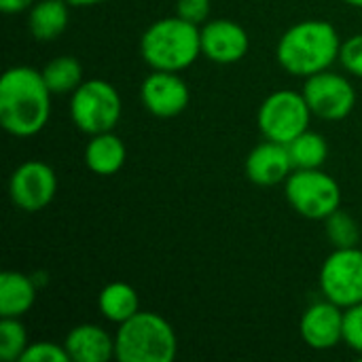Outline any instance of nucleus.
<instances>
[{
	"mask_svg": "<svg viewBox=\"0 0 362 362\" xmlns=\"http://www.w3.org/2000/svg\"><path fill=\"white\" fill-rule=\"evenodd\" d=\"M295 170H316L322 168L329 157V142L322 134L305 129L295 140L286 144Z\"/></svg>",
	"mask_w": 362,
	"mask_h": 362,
	"instance_id": "obj_21",
	"label": "nucleus"
},
{
	"mask_svg": "<svg viewBox=\"0 0 362 362\" xmlns=\"http://www.w3.org/2000/svg\"><path fill=\"white\" fill-rule=\"evenodd\" d=\"M244 170L250 182L259 187H276L286 182L295 168L286 144L265 140L248 153Z\"/></svg>",
	"mask_w": 362,
	"mask_h": 362,
	"instance_id": "obj_14",
	"label": "nucleus"
},
{
	"mask_svg": "<svg viewBox=\"0 0 362 362\" xmlns=\"http://www.w3.org/2000/svg\"><path fill=\"white\" fill-rule=\"evenodd\" d=\"M70 356L64 348V344L55 341H34L25 348L19 362H68Z\"/></svg>",
	"mask_w": 362,
	"mask_h": 362,
	"instance_id": "obj_25",
	"label": "nucleus"
},
{
	"mask_svg": "<svg viewBox=\"0 0 362 362\" xmlns=\"http://www.w3.org/2000/svg\"><path fill=\"white\" fill-rule=\"evenodd\" d=\"M250 36L233 19H208L202 25V55L218 66H231L246 57Z\"/></svg>",
	"mask_w": 362,
	"mask_h": 362,
	"instance_id": "obj_12",
	"label": "nucleus"
},
{
	"mask_svg": "<svg viewBox=\"0 0 362 362\" xmlns=\"http://www.w3.org/2000/svg\"><path fill=\"white\" fill-rule=\"evenodd\" d=\"M301 91L312 115L322 121H344L356 108V89L352 81L331 68L308 76Z\"/></svg>",
	"mask_w": 362,
	"mask_h": 362,
	"instance_id": "obj_9",
	"label": "nucleus"
},
{
	"mask_svg": "<svg viewBox=\"0 0 362 362\" xmlns=\"http://www.w3.org/2000/svg\"><path fill=\"white\" fill-rule=\"evenodd\" d=\"M51 98L42 72L32 66H13L0 78V123L15 138L40 134L51 119Z\"/></svg>",
	"mask_w": 362,
	"mask_h": 362,
	"instance_id": "obj_1",
	"label": "nucleus"
},
{
	"mask_svg": "<svg viewBox=\"0 0 362 362\" xmlns=\"http://www.w3.org/2000/svg\"><path fill=\"white\" fill-rule=\"evenodd\" d=\"M339 64L346 74L362 78V34H354L341 40L339 49Z\"/></svg>",
	"mask_w": 362,
	"mask_h": 362,
	"instance_id": "obj_24",
	"label": "nucleus"
},
{
	"mask_svg": "<svg viewBox=\"0 0 362 362\" xmlns=\"http://www.w3.org/2000/svg\"><path fill=\"white\" fill-rule=\"evenodd\" d=\"M341 36L331 21L305 19L293 23L276 45V59L293 76L308 78L339 62Z\"/></svg>",
	"mask_w": 362,
	"mask_h": 362,
	"instance_id": "obj_2",
	"label": "nucleus"
},
{
	"mask_svg": "<svg viewBox=\"0 0 362 362\" xmlns=\"http://www.w3.org/2000/svg\"><path fill=\"white\" fill-rule=\"evenodd\" d=\"M55 193L57 174L49 163L40 159L23 161L8 178V197L13 206L30 214L45 210L55 199Z\"/></svg>",
	"mask_w": 362,
	"mask_h": 362,
	"instance_id": "obj_10",
	"label": "nucleus"
},
{
	"mask_svg": "<svg viewBox=\"0 0 362 362\" xmlns=\"http://www.w3.org/2000/svg\"><path fill=\"white\" fill-rule=\"evenodd\" d=\"M210 11H212V0H178L176 2V15L195 25H204L210 19Z\"/></svg>",
	"mask_w": 362,
	"mask_h": 362,
	"instance_id": "obj_27",
	"label": "nucleus"
},
{
	"mask_svg": "<svg viewBox=\"0 0 362 362\" xmlns=\"http://www.w3.org/2000/svg\"><path fill=\"white\" fill-rule=\"evenodd\" d=\"M123 115V100L117 87L102 78H85L70 95V119L87 136L115 132Z\"/></svg>",
	"mask_w": 362,
	"mask_h": 362,
	"instance_id": "obj_5",
	"label": "nucleus"
},
{
	"mask_svg": "<svg viewBox=\"0 0 362 362\" xmlns=\"http://www.w3.org/2000/svg\"><path fill=\"white\" fill-rule=\"evenodd\" d=\"M346 4H350V6H356V8H362V0H344Z\"/></svg>",
	"mask_w": 362,
	"mask_h": 362,
	"instance_id": "obj_30",
	"label": "nucleus"
},
{
	"mask_svg": "<svg viewBox=\"0 0 362 362\" xmlns=\"http://www.w3.org/2000/svg\"><path fill=\"white\" fill-rule=\"evenodd\" d=\"M284 195L291 208L310 221H325L341 208V187L322 168L293 170L284 182Z\"/></svg>",
	"mask_w": 362,
	"mask_h": 362,
	"instance_id": "obj_6",
	"label": "nucleus"
},
{
	"mask_svg": "<svg viewBox=\"0 0 362 362\" xmlns=\"http://www.w3.org/2000/svg\"><path fill=\"white\" fill-rule=\"evenodd\" d=\"M140 55L151 70L182 72L202 57V25L178 15L157 19L140 38Z\"/></svg>",
	"mask_w": 362,
	"mask_h": 362,
	"instance_id": "obj_3",
	"label": "nucleus"
},
{
	"mask_svg": "<svg viewBox=\"0 0 362 362\" xmlns=\"http://www.w3.org/2000/svg\"><path fill=\"white\" fill-rule=\"evenodd\" d=\"M178 354L174 327L157 312H138L115 333L119 362H172Z\"/></svg>",
	"mask_w": 362,
	"mask_h": 362,
	"instance_id": "obj_4",
	"label": "nucleus"
},
{
	"mask_svg": "<svg viewBox=\"0 0 362 362\" xmlns=\"http://www.w3.org/2000/svg\"><path fill=\"white\" fill-rule=\"evenodd\" d=\"M70 21V4L66 0H36L28 11V32L38 42L59 38Z\"/></svg>",
	"mask_w": 362,
	"mask_h": 362,
	"instance_id": "obj_18",
	"label": "nucleus"
},
{
	"mask_svg": "<svg viewBox=\"0 0 362 362\" xmlns=\"http://www.w3.org/2000/svg\"><path fill=\"white\" fill-rule=\"evenodd\" d=\"M70 6H95V4H102L106 0H66Z\"/></svg>",
	"mask_w": 362,
	"mask_h": 362,
	"instance_id": "obj_29",
	"label": "nucleus"
},
{
	"mask_svg": "<svg viewBox=\"0 0 362 362\" xmlns=\"http://www.w3.org/2000/svg\"><path fill=\"white\" fill-rule=\"evenodd\" d=\"M299 335L305 346L320 352L344 344V308L329 299L312 303L299 320Z\"/></svg>",
	"mask_w": 362,
	"mask_h": 362,
	"instance_id": "obj_13",
	"label": "nucleus"
},
{
	"mask_svg": "<svg viewBox=\"0 0 362 362\" xmlns=\"http://www.w3.org/2000/svg\"><path fill=\"white\" fill-rule=\"evenodd\" d=\"M312 110L303 91L278 89L269 93L259 106L257 123L265 140L288 144L299 134L310 129Z\"/></svg>",
	"mask_w": 362,
	"mask_h": 362,
	"instance_id": "obj_7",
	"label": "nucleus"
},
{
	"mask_svg": "<svg viewBox=\"0 0 362 362\" xmlns=\"http://www.w3.org/2000/svg\"><path fill=\"white\" fill-rule=\"evenodd\" d=\"M28 341V331L21 318H2L0 320V358L4 362H19Z\"/></svg>",
	"mask_w": 362,
	"mask_h": 362,
	"instance_id": "obj_23",
	"label": "nucleus"
},
{
	"mask_svg": "<svg viewBox=\"0 0 362 362\" xmlns=\"http://www.w3.org/2000/svg\"><path fill=\"white\" fill-rule=\"evenodd\" d=\"M83 159L89 172L98 176H112L125 165L127 148L125 142L115 132H104V134L89 136Z\"/></svg>",
	"mask_w": 362,
	"mask_h": 362,
	"instance_id": "obj_16",
	"label": "nucleus"
},
{
	"mask_svg": "<svg viewBox=\"0 0 362 362\" xmlns=\"http://www.w3.org/2000/svg\"><path fill=\"white\" fill-rule=\"evenodd\" d=\"M40 72L53 95H72L85 81L83 64L74 55H57Z\"/></svg>",
	"mask_w": 362,
	"mask_h": 362,
	"instance_id": "obj_20",
	"label": "nucleus"
},
{
	"mask_svg": "<svg viewBox=\"0 0 362 362\" xmlns=\"http://www.w3.org/2000/svg\"><path fill=\"white\" fill-rule=\"evenodd\" d=\"M64 348L72 362H108L115 358V335L100 325H76L64 339Z\"/></svg>",
	"mask_w": 362,
	"mask_h": 362,
	"instance_id": "obj_15",
	"label": "nucleus"
},
{
	"mask_svg": "<svg viewBox=\"0 0 362 362\" xmlns=\"http://www.w3.org/2000/svg\"><path fill=\"white\" fill-rule=\"evenodd\" d=\"M38 284L32 276L21 272L0 274V316L23 318L36 303Z\"/></svg>",
	"mask_w": 362,
	"mask_h": 362,
	"instance_id": "obj_17",
	"label": "nucleus"
},
{
	"mask_svg": "<svg viewBox=\"0 0 362 362\" xmlns=\"http://www.w3.org/2000/svg\"><path fill=\"white\" fill-rule=\"evenodd\" d=\"M98 310L102 318L119 327L140 312L138 291L127 282H110L98 295Z\"/></svg>",
	"mask_w": 362,
	"mask_h": 362,
	"instance_id": "obj_19",
	"label": "nucleus"
},
{
	"mask_svg": "<svg viewBox=\"0 0 362 362\" xmlns=\"http://www.w3.org/2000/svg\"><path fill=\"white\" fill-rule=\"evenodd\" d=\"M140 100L146 112L157 119H174L182 115L191 102V91L180 72L151 70L140 85Z\"/></svg>",
	"mask_w": 362,
	"mask_h": 362,
	"instance_id": "obj_11",
	"label": "nucleus"
},
{
	"mask_svg": "<svg viewBox=\"0 0 362 362\" xmlns=\"http://www.w3.org/2000/svg\"><path fill=\"white\" fill-rule=\"evenodd\" d=\"M325 231L333 248H352L358 246L361 240V227L356 218L346 210H335L331 216L325 218Z\"/></svg>",
	"mask_w": 362,
	"mask_h": 362,
	"instance_id": "obj_22",
	"label": "nucleus"
},
{
	"mask_svg": "<svg viewBox=\"0 0 362 362\" xmlns=\"http://www.w3.org/2000/svg\"><path fill=\"white\" fill-rule=\"evenodd\" d=\"M320 293L325 299L348 310L362 303V250L335 248L320 267Z\"/></svg>",
	"mask_w": 362,
	"mask_h": 362,
	"instance_id": "obj_8",
	"label": "nucleus"
},
{
	"mask_svg": "<svg viewBox=\"0 0 362 362\" xmlns=\"http://www.w3.org/2000/svg\"><path fill=\"white\" fill-rule=\"evenodd\" d=\"M36 0H0V11L6 15H17V13H28L34 6Z\"/></svg>",
	"mask_w": 362,
	"mask_h": 362,
	"instance_id": "obj_28",
	"label": "nucleus"
},
{
	"mask_svg": "<svg viewBox=\"0 0 362 362\" xmlns=\"http://www.w3.org/2000/svg\"><path fill=\"white\" fill-rule=\"evenodd\" d=\"M344 344L362 354V303L344 310Z\"/></svg>",
	"mask_w": 362,
	"mask_h": 362,
	"instance_id": "obj_26",
	"label": "nucleus"
}]
</instances>
